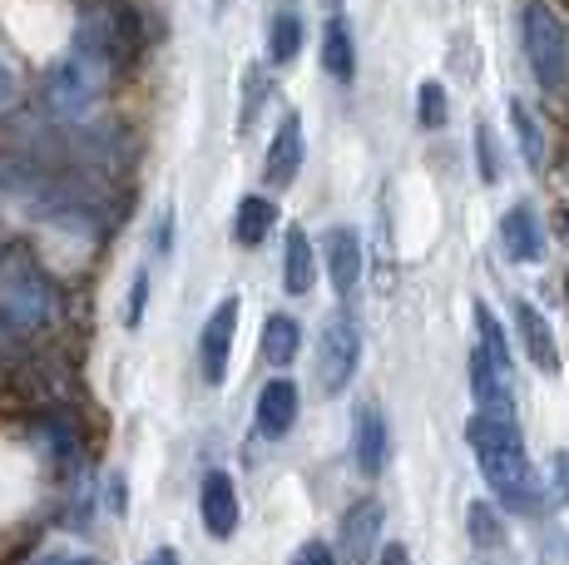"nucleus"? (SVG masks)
<instances>
[{
	"label": "nucleus",
	"mask_w": 569,
	"mask_h": 565,
	"mask_svg": "<svg viewBox=\"0 0 569 565\" xmlns=\"http://www.w3.org/2000/svg\"><path fill=\"white\" fill-rule=\"evenodd\" d=\"M0 194L64 234H90L104 219V194L90 174L46 155H0Z\"/></svg>",
	"instance_id": "1"
},
{
	"label": "nucleus",
	"mask_w": 569,
	"mask_h": 565,
	"mask_svg": "<svg viewBox=\"0 0 569 565\" xmlns=\"http://www.w3.org/2000/svg\"><path fill=\"white\" fill-rule=\"evenodd\" d=\"M466 442L476 452V466L486 476V486L496 492V502L506 511H525L530 516L540 506V486H535V466L525 456L520 427L516 417H490V412H476L466 422Z\"/></svg>",
	"instance_id": "2"
},
{
	"label": "nucleus",
	"mask_w": 569,
	"mask_h": 565,
	"mask_svg": "<svg viewBox=\"0 0 569 565\" xmlns=\"http://www.w3.org/2000/svg\"><path fill=\"white\" fill-rule=\"evenodd\" d=\"M520 40H525V60H530L535 85L540 90H560L569 80V30L560 10L545 6V0H530L520 10Z\"/></svg>",
	"instance_id": "3"
},
{
	"label": "nucleus",
	"mask_w": 569,
	"mask_h": 565,
	"mask_svg": "<svg viewBox=\"0 0 569 565\" xmlns=\"http://www.w3.org/2000/svg\"><path fill=\"white\" fill-rule=\"evenodd\" d=\"M109 75H114V70H104L94 56H84V50L70 46V56L54 65L50 80H46V110H50V119H60V125H80V119L100 105Z\"/></svg>",
	"instance_id": "4"
},
{
	"label": "nucleus",
	"mask_w": 569,
	"mask_h": 565,
	"mask_svg": "<svg viewBox=\"0 0 569 565\" xmlns=\"http://www.w3.org/2000/svg\"><path fill=\"white\" fill-rule=\"evenodd\" d=\"M357 367H362V328L352 313H332L322 323V338H317V387L327 397L347 393Z\"/></svg>",
	"instance_id": "5"
},
{
	"label": "nucleus",
	"mask_w": 569,
	"mask_h": 565,
	"mask_svg": "<svg viewBox=\"0 0 569 565\" xmlns=\"http://www.w3.org/2000/svg\"><path fill=\"white\" fill-rule=\"evenodd\" d=\"M50 308H54V293L50 282L36 274L30 264H16L0 288V323H10L16 333H36L50 323Z\"/></svg>",
	"instance_id": "6"
},
{
	"label": "nucleus",
	"mask_w": 569,
	"mask_h": 565,
	"mask_svg": "<svg viewBox=\"0 0 569 565\" xmlns=\"http://www.w3.org/2000/svg\"><path fill=\"white\" fill-rule=\"evenodd\" d=\"M74 50H84V56H94L104 70H114V65L134 50V40H129V20L119 16V10L90 6L80 16V26H74Z\"/></svg>",
	"instance_id": "7"
},
{
	"label": "nucleus",
	"mask_w": 569,
	"mask_h": 565,
	"mask_svg": "<svg viewBox=\"0 0 569 565\" xmlns=\"http://www.w3.org/2000/svg\"><path fill=\"white\" fill-rule=\"evenodd\" d=\"M238 313H243V303L228 293V298L208 313V323L199 333V373L208 387H218L228 377V357H233V338H238Z\"/></svg>",
	"instance_id": "8"
},
{
	"label": "nucleus",
	"mask_w": 569,
	"mask_h": 565,
	"mask_svg": "<svg viewBox=\"0 0 569 565\" xmlns=\"http://www.w3.org/2000/svg\"><path fill=\"white\" fill-rule=\"evenodd\" d=\"M470 393H476V407L490 412V417H516V393H510V373L486 353V347H470Z\"/></svg>",
	"instance_id": "9"
},
{
	"label": "nucleus",
	"mask_w": 569,
	"mask_h": 565,
	"mask_svg": "<svg viewBox=\"0 0 569 565\" xmlns=\"http://www.w3.org/2000/svg\"><path fill=\"white\" fill-rule=\"evenodd\" d=\"M298 169H302V119L298 115H282L278 129H272V139H268L262 179H268V189H292Z\"/></svg>",
	"instance_id": "10"
},
{
	"label": "nucleus",
	"mask_w": 569,
	"mask_h": 565,
	"mask_svg": "<svg viewBox=\"0 0 569 565\" xmlns=\"http://www.w3.org/2000/svg\"><path fill=\"white\" fill-rule=\"evenodd\" d=\"M199 511H203V531L213 541H228L238 531V486L228 472H208L203 476V492H199Z\"/></svg>",
	"instance_id": "11"
},
{
	"label": "nucleus",
	"mask_w": 569,
	"mask_h": 565,
	"mask_svg": "<svg viewBox=\"0 0 569 565\" xmlns=\"http://www.w3.org/2000/svg\"><path fill=\"white\" fill-rule=\"evenodd\" d=\"M292 422H298V383H288V377H268L258 393V432L268 442H282L292 432Z\"/></svg>",
	"instance_id": "12"
},
{
	"label": "nucleus",
	"mask_w": 569,
	"mask_h": 565,
	"mask_svg": "<svg viewBox=\"0 0 569 565\" xmlns=\"http://www.w3.org/2000/svg\"><path fill=\"white\" fill-rule=\"evenodd\" d=\"M322 248H327V278H332V288L347 298V293L362 282V238H357V228L337 224V228H327Z\"/></svg>",
	"instance_id": "13"
},
{
	"label": "nucleus",
	"mask_w": 569,
	"mask_h": 565,
	"mask_svg": "<svg viewBox=\"0 0 569 565\" xmlns=\"http://www.w3.org/2000/svg\"><path fill=\"white\" fill-rule=\"evenodd\" d=\"M500 248H506V258H516V264H540L545 228H540V214H535L530 204L506 209V219H500Z\"/></svg>",
	"instance_id": "14"
},
{
	"label": "nucleus",
	"mask_w": 569,
	"mask_h": 565,
	"mask_svg": "<svg viewBox=\"0 0 569 565\" xmlns=\"http://www.w3.org/2000/svg\"><path fill=\"white\" fill-rule=\"evenodd\" d=\"M352 456L362 476H381V466H387V417L371 402H362L352 417Z\"/></svg>",
	"instance_id": "15"
},
{
	"label": "nucleus",
	"mask_w": 569,
	"mask_h": 565,
	"mask_svg": "<svg viewBox=\"0 0 569 565\" xmlns=\"http://www.w3.org/2000/svg\"><path fill=\"white\" fill-rule=\"evenodd\" d=\"M337 536H342L347 565H367L371 561V546H377V536H381V506L371 502V496H367V502H357V506H347Z\"/></svg>",
	"instance_id": "16"
},
{
	"label": "nucleus",
	"mask_w": 569,
	"mask_h": 565,
	"mask_svg": "<svg viewBox=\"0 0 569 565\" xmlns=\"http://www.w3.org/2000/svg\"><path fill=\"white\" fill-rule=\"evenodd\" d=\"M516 333L525 343V353H530V363L540 367V373H560V347H555V328L545 323V313L535 308V303L516 298Z\"/></svg>",
	"instance_id": "17"
},
{
	"label": "nucleus",
	"mask_w": 569,
	"mask_h": 565,
	"mask_svg": "<svg viewBox=\"0 0 569 565\" xmlns=\"http://www.w3.org/2000/svg\"><path fill=\"white\" fill-rule=\"evenodd\" d=\"M317 282V248L302 228H288V244H282V288L292 298H308Z\"/></svg>",
	"instance_id": "18"
},
{
	"label": "nucleus",
	"mask_w": 569,
	"mask_h": 565,
	"mask_svg": "<svg viewBox=\"0 0 569 565\" xmlns=\"http://www.w3.org/2000/svg\"><path fill=\"white\" fill-rule=\"evenodd\" d=\"M272 224H278V204L268 199V194H248V199H238V214H233V238L243 248H258L268 244Z\"/></svg>",
	"instance_id": "19"
},
{
	"label": "nucleus",
	"mask_w": 569,
	"mask_h": 565,
	"mask_svg": "<svg viewBox=\"0 0 569 565\" xmlns=\"http://www.w3.org/2000/svg\"><path fill=\"white\" fill-rule=\"evenodd\" d=\"M322 70L332 75V80H352L357 75V40L352 30H347V20H327L322 30Z\"/></svg>",
	"instance_id": "20"
},
{
	"label": "nucleus",
	"mask_w": 569,
	"mask_h": 565,
	"mask_svg": "<svg viewBox=\"0 0 569 565\" xmlns=\"http://www.w3.org/2000/svg\"><path fill=\"white\" fill-rule=\"evenodd\" d=\"M302 40H308V26H302L298 10H278L268 20V56L272 65H292L302 56Z\"/></svg>",
	"instance_id": "21"
},
{
	"label": "nucleus",
	"mask_w": 569,
	"mask_h": 565,
	"mask_svg": "<svg viewBox=\"0 0 569 565\" xmlns=\"http://www.w3.org/2000/svg\"><path fill=\"white\" fill-rule=\"evenodd\" d=\"M298 347H302V328L288 313H272V318L262 323V357H268L272 367H288L292 357H298Z\"/></svg>",
	"instance_id": "22"
},
{
	"label": "nucleus",
	"mask_w": 569,
	"mask_h": 565,
	"mask_svg": "<svg viewBox=\"0 0 569 565\" xmlns=\"http://www.w3.org/2000/svg\"><path fill=\"white\" fill-rule=\"evenodd\" d=\"M510 125H516V145H520V159L530 169H545V129L540 119L530 115V105L510 100Z\"/></svg>",
	"instance_id": "23"
},
{
	"label": "nucleus",
	"mask_w": 569,
	"mask_h": 565,
	"mask_svg": "<svg viewBox=\"0 0 569 565\" xmlns=\"http://www.w3.org/2000/svg\"><path fill=\"white\" fill-rule=\"evenodd\" d=\"M476 333H480V347H486V353L510 373V343H506V328L496 323V313H490L486 303H476Z\"/></svg>",
	"instance_id": "24"
},
{
	"label": "nucleus",
	"mask_w": 569,
	"mask_h": 565,
	"mask_svg": "<svg viewBox=\"0 0 569 565\" xmlns=\"http://www.w3.org/2000/svg\"><path fill=\"white\" fill-rule=\"evenodd\" d=\"M446 115H451V105H446V85L441 80H426L421 90H416V119H421L426 129H441Z\"/></svg>",
	"instance_id": "25"
},
{
	"label": "nucleus",
	"mask_w": 569,
	"mask_h": 565,
	"mask_svg": "<svg viewBox=\"0 0 569 565\" xmlns=\"http://www.w3.org/2000/svg\"><path fill=\"white\" fill-rule=\"evenodd\" d=\"M470 536H476L480 551L506 546V531H500V521H496V511H490V502H470Z\"/></svg>",
	"instance_id": "26"
},
{
	"label": "nucleus",
	"mask_w": 569,
	"mask_h": 565,
	"mask_svg": "<svg viewBox=\"0 0 569 565\" xmlns=\"http://www.w3.org/2000/svg\"><path fill=\"white\" fill-rule=\"evenodd\" d=\"M476 155H480V179L496 184V179H500V169H496V139H490L486 125L476 129Z\"/></svg>",
	"instance_id": "27"
},
{
	"label": "nucleus",
	"mask_w": 569,
	"mask_h": 565,
	"mask_svg": "<svg viewBox=\"0 0 569 565\" xmlns=\"http://www.w3.org/2000/svg\"><path fill=\"white\" fill-rule=\"evenodd\" d=\"M144 298H149V268H139L134 288H129V313H124L129 328H139V318H144Z\"/></svg>",
	"instance_id": "28"
},
{
	"label": "nucleus",
	"mask_w": 569,
	"mask_h": 565,
	"mask_svg": "<svg viewBox=\"0 0 569 565\" xmlns=\"http://www.w3.org/2000/svg\"><path fill=\"white\" fill-rule=\"evenodd\" d=\"M550 492H555V502L569 506V452H555V462H550Z\"/></svg>",
	"instance_id": "29"
},
{
	"label": "nucleus",
	"mask_w": 569,
	"mask_h": 565,
	"mask_svg": "<svg viewBox=\"0 0 569 565\" xmlns=\"http://www.w3.org/2000/svg\"><path fill=\"white\" fill-rule=\"evenodd\" d=\"M292 565H337V561H332V551H327L322 541H308V546L298 551V561H292Z\"/></svg>",
	"instance_id": "30"
},
{
	"label": "nucleus",
	"mask_w": 569,
	"mask_h": 565,
	"mask_svg": "<svg viewBox=\"0 0 569 565\" xmlns=\"http://www.w3.org/2000/svg\"><path fill=\"white\" fill-rule=\"evenodd\" d=\"M10 105H16V70L0 60V110H10Z\"/></svg>",
	"instance_id": "31"
},
{
	"label": "nucleus",
	"mask_w": 569,
	"mask_h": 565,
	"mask_svg": "<svg viewBox=\"0 0 569 565\" xmlns=\"http://www.w3.org/2000/svg\"><path fill=\"white\" fill-rule=\"evenodd\" d=\"M377 565H411V556H407V546H401V541H387V546H381V561Z\"/></svg>",
	"instance_id": "32"
},
{
	"label": "nucleus",
	"mask_w": 569,
	"mask_h": 565,
	"mask_svg": "<svg viewBox=\"0 0 569 565\" xmlns=\"http://www.w3.org/2000/svg\"><path fill=\"white\" fill-rule=\"evenodd\" d=\"M144 565H179V556H173L169 546H159V551H154V556H149Z\"/></svg>",
	"instance_id": "33"
},
{
	"label": "nucleus",
	"mask_w": 569,
	"mask_h": 565,
	"mask_svg": "<svg viewBox=\"0 0 569 565\" xmlns=\"http://www.w3.org/2000/svg\"><path fill=\"white\" fill-rule=\"evenodd\" d=\"M40 565H100V561H90V556H60V561H40Z\"/></svg>",
	"instance_id": "34"
},
{
	"label": "nucleus",
	"mask_w": 569,
	"mask_h": 565,
	"mask_svg": "<svg viewBox=\"0 0 569 565\" xmlns=\"http://www.w3.org/2000/svg\"><path fill=\"white\" fill-rule=\"evenodd\" d=\"M213 6H218V10H223V6H228V0H213Z\"/></svg>",
	"instance_id": "35"
},
{
	"label": "nucleus",
	"mask_w": 569,
	"mask_h": 565,
	"mask_svg": "<svg viewBox=\"0 0 569 565\" xmlns=\"http://www.w3.org/2000/svg\"><path fill=\"white\" fill-rule=\"evenodd\" d=\"M327 6H342V0H327Z\"/></svg>",
	"instance_id": "36"
}]
</instances>
